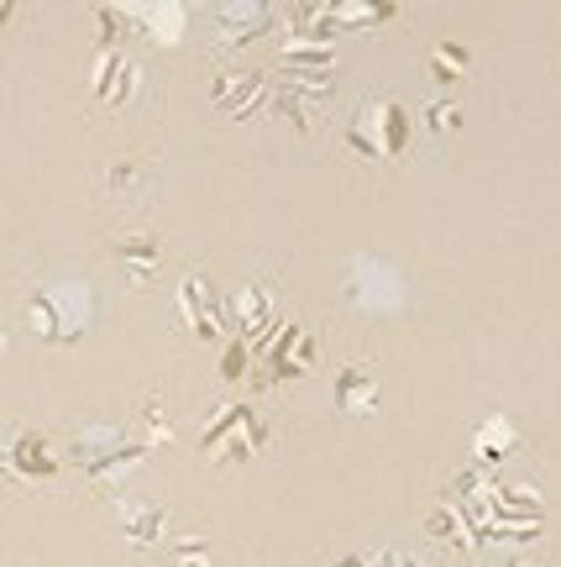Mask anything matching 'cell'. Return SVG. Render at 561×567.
<instances>
[{"mask_svg": "<svg viewBox=\"0 0 561 567\" xmlns=\"http://www.w3.org/2000/svg\"><path fill=\"white\" fill-rule=\"evenodd\" d=\"M11 11H17V6H11V0H0V21L11 17Z\"/></svg>", "mask_w": 561, "mask_h": 567, "instance_id": "7c38bea8", "label": "cell"}, {"mask_svg": "<svg viewBox=\"0 0 561 567\" xmlns=\"http://www.w3.org/2000/svg\"><path fill=\"white\" fill-rule=\"evenodd\" d=\"M17 467L21 473H32V467H38V473H53V457H48V442H42V436H17Z\"/></svg>", "mask_w": 561, "mask_h": 567, "instance_id": "8992f818", "label": "cell"}, {"mask_svg": "<svg viewBox=\"0 0 561 567\" xmlns=\"http://www.w3.org/2000/svg\"><path fill=\"white\" fill-rule=\"evenodd\" d=\"M378 400V363H346L336 379V405L346 415H373Z\"/></svg>", "mask_w": 561, "mask_h": 567, "instance_id": "7a4b0ae2", "label": "cell"}, {"mask_svg": "<svg viewBox=\"0 0 561 567\" xmlns=\"http://www.w3.org/2000/svg\"><path fill=\"white\" fill-rule=\"evenodd\" d=\"M0 358H6V337H0Z\"/></svg>", "mask_w": 561, "mask_h": 567, "instance_id": "5bb4252c", "label": "cell"}, {"mask_svg": "<svg viewBox=\"0 0 561 567\" xmlns=\"http://www.w3.org/2000/svg\"><path fill=\"white\" fill-rule=\"evenodd\" d=\"M336 567H367V563H357V557H341V563Z\"/></svg>", "mask_w": 561, "mask_h": 567, "instance_id": "4fadbf2b", "label": "cell"}, {"mask_svg": "<svg viewBox=\"0 0 561 567\" xmlns=\"http://www.w3.org/2000/svg\"><path fill=\"white\" fill-rule=\"evenodd\" d=\"M262 101H268V80L262 74H226L221 84H216V111L221 116H252V111H262Z\"/></svg>", "mask_w": 561, "mask_h": 567, "instance_id": "3957f363", "label": "cell"}, {"mask_svg": "<svg viewBox=\"0 0 561 567\" xmlns=\"http://www.w3.org/2000/svg\"><path fill=\"white\" fill-rule=\"evenodd\" d=\"M509 436H515V431H509V421H499V431L488 425V431L478 436V457H488V446H509Z\"/></svg>", "mask_w": 561, "mask_h": 567, "instance_id": "30bf717a", "label": "cell"}, {"mask_svg": "<svg viewBox=\"0 0 561 567\" xmlns=\"http://www.w3.org/2000/svg\"><path fill=\"white\" fill-rule=\"evenodd\" d=\"M425 116H430V126H436V132H457V126H461V111H457V105H430V111H425Z\"/></svg>", "mask_w": 561, "mask_h": 567, "instance_id": "9c48e42d", "label": "cell"}, {"mask_svg": "<svg viewBox=\"0 0 561 567\" xmlns=\"http://www.w3.org/2000/svg\"><path fill=\"white\" fill-rule=\"evenodd\" d=\"M367 567H420V563H409V557H399V551H378Z\"/></svg>", "mask_w": 561, "mask_h": 567, "instance_id": "8fae6325", "label": "cell"}, {"mask_svg": "<svg viewBox=\"0 0 561 567\" xmlns=\"http://www.w3.org/2000/svg\"><path fill=\"white\" fill-rule=\"evenodd\" d=\"M404 137H409V116L399 101H373L362 105V122L352 126V147L367 158H399Z\"/></svg>", "mask_w": 561, "mask_h": 567, "instance_id": "6da1fadb", "label": "cell"}, {"mask_svg": "<svg viewBox=\"0 0 561 567\" xmlns=\"http://www.w3.org/2000/svg\"><path fill=\"white\" fill-rule=\"evenodd\" d=\"M179 300H184V316L195 321V331H205V337H216V331H221V316H216V300H210V284H205L200 274H189V279H184Z\"/></svg>", "mask_w": 561, "mask_h": 567, "instance_id": "277c9868", "label": "cell"}, {"mask_svg": "<svg viewBox=\"0 0 561 567\" xmlns=\"http://www.w3.org/2000/svg\"><path fill=\"white\" fill-rule=\"evenodd\" d=\"M116 264L126 268V279L142 289V284L158 274V243H153V237H126V243H116Z\"/></svg>", "mask_w": 561, "mask_h": 567, "instance_id": "5b68a950", "label": "cell"}, {"mask_svg": "<svg viewBox=\"0 0 561 567\" xmlns=\"http://www.w3.org/2000/svg\"><path fill=\"white\" fill-rule=\"evenodd\" d=\"M142 168H147V163H142V158H121L116 168H111V174H105V189H111V195H116V200H126V195H132V189H137Z\"/></svg>", "mask_w": 561, "mask_h": 567, "instance_id": "52a82bcc", "label": "cell"}, {"mask_svg": "<svg viewBox=\"0 0 561 567\" xmlns=\"http://www.w3.org/2000/svg\"><path fill=\"white\" fill-rule=\"evenodd\" d=\"M430 69H436V80H441V84L461 80V69H467V48H451V42H441V48L430 53Z\"/></svg>", "mask_w": 561, "mask_h": 567, "instance_id": "ba28073f", "label": "cell"}]
</instances>
